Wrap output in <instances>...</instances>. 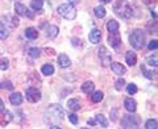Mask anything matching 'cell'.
Instances as JSON below:
<instances>
[{"mask_svg":"<svg viewBox=\"0 0 158 129\" xmlns=\"http://www.w3.org/2000/svg\"><path fill=\"white\" fill-rule=\"evenodd\" d=\"M45 119L48 123H61L63 120V110L59 104H52L48 108V111L45 113Z\"/></svg>","mask_w":158,"mask_h":129,"instance_id":"6da1fadb","label":"cell"},{"mask_svg":"<svg viewBox=\"0 0 158 129\" xmlns=\"http://www.w3.org/2000/svg\"><path fill=\"white\" fill-rule=\"evenodd\" d=\"M113 12L121 19H131L133 15V9L127 0H118L113 4Z\"/></svg>","mask_w":158,"mask_h":129,"instance_id":"7a4b0ae2","label":"cell"},{"mask_svg":"<svg viewBox=\"0 0 158 129\" xmlns=\"http://www.w3.org/2000/svg\"><path fill=\"white\" fill-rule=\"evenodd\" d=\"M129 42L136 50H140V49L144 48V45H145V33H144V31H141V29H135L129 36Z\"/></svg>","mask_w":158,"mask_h":129,"instance_id":"3957f363","label":"cell"},{"mask_svg":"<svg viewBox=\"0 0 158 129\" xmlns=\"http://www.w3.org/2000/svg\"><path fill=\"white\" fill-rule=\"evenodd\" d=\"M58 13L66 20H74L77 17V9L74 7V4H70V3L61 4L58 7Z\"/></svg>","mask_w":158,"mask_h":129,"instance_id":"277c9868","label":"cell"},{"mask_svg":"<svg viewBox=\"0 0 158 129\" xmlns=\"http://www.w3.org/2000/svg\"><path fill=\"white\" fill-rule=\"evenodd\" d=\"M121 125L124 129H138L140 117L135 115H124L121 119Z\"/></svg>","mask_w":158,"mask_h":129,"instance_id":"5b68a950","label":"cell"},{"mask_svg":"<svg viewBox=\"0 0 158 129\" xmlns=\"http://www.w3.org/2000/svg\"><path fill=\"white\" fill-rule=\"evenodd\" d=\"M25 95H27V100L31 102V103H37V102L41 100V92H40L37 88H34V87L27 88Z\"/></svg>","mask_w":158,"mask_h":129,"instance_id":"8992f818","label":"cell"},{"mask_svg":"<svg viewBox=\"0 0 158 129\" xmlns=\"http://www.w3.org/2000/svg\"><path fill=\"white\" fill-rule=\"evenodd\" d=\"M15 11H16V13L19 15V16H24V17H28V19H33L34 17V15L21 3L15 4Z\"/></svg>","mask_w":158,"mask_h":129,"instance_id":"52a82bcc","label":"cell"},{"mask_svg":"<svg viewBox=\"0 0 158 129\" xmlns=\"http://www.w3.org/2000/svg\"><path fill=\"white\" fill-rule=\"evenodd\" d=\"M99 57H100V61L104 66H108V64L111 63L112 56H111V53L108 52V49L106 46H100V49H99Z\"/></svg>","mask_w":158,"mask_h":129,"instance_id":"ba28073f","label":"cell"},{"mask_svg":"<svg viewBox=\"0 0 158 129\" xmlns=\"http://www.w3.org/2000/svg\"><path fill=\"white\" fill-rule=\"evenodd\" d=\"M108 42L111 44L112 48L118 49V46L121 45V37H120V34H118L117 32L110 33V36H108Z\"/></svg>","mask_w":158,"mask_h":129,"instance_id":"9c48e42d","label":"cell"},{"mask_svg":"<svg viewBox=\"0 0 158 129\" xmlns=\"http://www.w3.org/2000/svg\"><path fill=\"white\" fill-rule=\"evenodd\" d=\"M87 124H88V125H95V124H99V125H102L103 128H107V127H108L107 119L103 116V115H98V116H95L94 119H91V120H88Z\"/></svg>","mask_w":158,"mask_h":129,"instance_id":"30bf717a","label":"cell"},{"mask_svg":"<svg viewBox=\"0 0 158 129\" xmlns=\"http://www.w3.org/2000/svg\"><path fill=\"white\" fill-rule=\"evenodd\" d=\"M12 119H13L12 113L9 111H6V110L0 111V125H2V127L8 125V124L12 121Z\"/></svg>","mask_w":158,"mask_h":129,"instance_id":"8fae6325","label":"cell"},{"mask_svg":"<svg viewBox=\"0 0 158 129\" xmlns=\"http://www.w3.org/2000/svg\"><path fill=\"white\" fill-rule=\"evenodd\" d=\"M88 38H90V41L92 44H99L102 40V32L99 31V29H92V31L90 32V36H88Z\"/></svg>","mask_w":158,"mask_h":129,"instance_id":"7c38bea8","label":"cell"},{"mask_svg":"<svg viewBox=\"0 0 158 129\" xmlns=\"http://www.w3.org/2000/svg\"><path fill=\"white\" fill-rule=\"evenodd\" d=\"M110 64H111L112 71L115 74H117V75H123V74H125V71H127V69L118 62H111Z\"/></svg>","mask_w":158,"mask_h":129,"instance_id":"4fadbf2b","label":"cell"},{"mask_svg":"<svg viewBox=\"0 0 158 129\" xmlns=\"http://www.w3.org/2000/svg\"><path fill=\"white\" fill-rule=\"evenodd\" d=\"M124 107L127 108L128 112H136V108H137V103L136 100H133L132 98H127L125 102H124Z\"/></svg>","mask_w":158,"mask_h":129,"instance_id":"5bb4252c","label":"cell"},{"mask_svg":"<svg viewBox=\"0 0 158 129\" xmlns=\"http://www.w3.org/2000/svg\"><path fill=\"white\" fill-rule=\"evenodd\" d=\"M9 102H11L12 106H20L23 103V95L20 92H13L9 96Z\"/></svg>","mask_w":158,"mask_h":129,"instance_id":"9a60e30c","label":"cell"},{"mask_svg":"<svg viewBox=\"0 0 158 129\" xmlns=\"http://www.w3.org/2000/svg\"><path fill=\"white\" fill-rule=\"evenodd\" d=\"M58 64L62 69H66V67H69L71 64V61L69 59V57L66 56V54H59L58 56Z\"/></svg>","mask_w":158,"mask_h":129,"instance_id":"2e32d148","label":"cell"},{"mask_svg":"<svg viewBox=\"0 0 158 129\" xmlns=\"http://www.w3.org/2000/svg\"><path fill=\"white\" fill-rule=\"evenodd\" d=\"M125 61H127V63L129 64V66H135L136 62H137V56H136V53L132 52V50H129V52L125 54Z\"/></svg>","mask_w":158,"mask_h":129,"instance_id":"e0dca14e","label":"cell"},{"mask_svg":"<svg viewBox=\"0 0 158 129\" xmlns=\"http://www.w3.org/2000/svg\"><path fill=\"white\" fill-rule=\"evenodd\" d=\"M67 107H69V110L75 112V111L81 110V103H79L78 99H70V100L67 102Z\"/></svg>","mask_w":158,"mask_h":129,"instance_id":"ac0fdd59","label":"cell"},{"mask_svg":"<svg viewBox=\"0 0 158 129\" xmlns=\"http://www.w3.org/2000/svg\"><path fill=\"white\" fill-rule=\"evenodd\" d=\"M58 33H59V29L56 25H49L48 29H46V36L49 38H56Z\"/></svg>","mask_w":158,"mask_h":129,"instance_id":"d6986e66","label":"cell"},{"mask_svg":"<svg viewBox=\"0 0 158 129\" xmlns=\"http://www.w3.org/2000/svg\"><path fill=\"white\" fill-rule=\"evenodd\" d=\"M118 28H120V25H118V23L116 21V20H110V21L107 23V29H108L110 33L118 32Z\"/></svg>","mask_w":158,"mask_h":129,"instance_id":"ffe728a7","label":"cell"},{"mask_svg":"<svg viewBox=\"0 0 158 129\" xmlns=\"http://www.w3.org/2000/svg\"><path fill=\"white\" fill-rule=\"evenodd\" d=\"M25 37L29 40H36L38 37V32L34 28H27L25 29Z\"/></svg>","mask_w":158,"mask_h":129,"instance_id":"44dd1931","label":"cell"},{"mask_svg":"<svg viewBox=\"0 0 158 129\" xmlns=\"http://www.w3.org/2000/svg\"><path fill=\"white\" fill-rule=\"evenodd\" d=\"M41 73L44 74V75H53V74H54V67H53V64H50V63L44 64L42 69H41Z\"/></svg>","mask_w":158,"mask_h":129,"instance_id":"7402d4cb","label":"cell"},{"mask_svg":"<svg viewBox=\"0 0 158 129\" xmlns=\"http://www.w3.org/2000/svg\"><path fill=\"white\" fill-rule=\"evenodd\" d=\"M94 87H95V84H94L92 82H85L83 83V86H82V91L85 92V94H90L94 91Z\"/></svg>","mask_w":158,"mask_h":129,"instance_id":"603a6c76","label":"cell"},{"mask_svg":"<svg viewBox=\"0 0 158 129\" xmlns=\"http://www.w3.org/2000/svg\"><path fill=\"white\" fill-rule=\"evenodd\" d=\"M31 7L34 9V11H42V7H44V0H32Z\"/></svg>","mask_w":158,"mask_h":129,"instance_id":"cb8c5ba5","label":"cell"},{"mask_svg":"<svg viewBox=\"0 0 158 129\" xmlns=\"http://www.w3.org/2000/svg\"><path fill=\"white\" fill-rule=\"evenodd\" d=\"M94 12H95V16L99 17V19H103L106 16V13H107L104 7H102V6H98L95 9H94Z\"/></svg>","mask_w":158,"mask_h":129,"instance_id":"d4e9b609","label":"cell"},{"mask_svg":"<svg viewBox=\"0 0 158 129\" xmlns=\"http://www.w3.org/2000/svg\"><path fill=\"white\" fill-rule=\"evenodd\" d=\"M103 98H104V94H103L102 91H95V92L92 94V96H91V99H92V102H94V103L102 102V100H103Z\"/></svg>","mask_w":158,"mask_h":129,"instance_id":"484cf974","label":"cell"},{"mask_svg":"<svg viewBox=\"0 0 158 129\" xmlns=\"http://www.w3.org/2000/svg\"><path fill=\"white\" fill-rule=\"evenodd\" d=\"M8 37V28L0 21V40H6Z\"/></svg>","mask_w":158,"mask_h":129,"instance_id":"4316f807","label":"cell"},{"mask_svg":"<svg viewBox=\"0 0 158 129\" xmlns=\"http://www.w3.org/2000/svg\"><path fill=\"white\" fill-rule=\"evenodd\" d=\"M141 71H142V74L145 75V78H148V79H153V78H154V75H156V73L148 70L145 64H142V66H141Z\"/></svg>","mask_w":158,"mask_h":129,"instance_id":"83f0119b","label":"cell"},{"mask_svg":"<svg viewBox=\"0 0 158 129\" xmlns=\"http://www.w3.org/2000/svg\"><path fill=\"white\" fill-rule=\"evenodd\" d=\"M28 54L31 56L32 58H38L40 56H41V50H40L38 48H31L28 50Z\"/></svg>","mask_w":158,"mask_h":129,"instance_id":"f1b7e54d","label":"cell"},{"mask_svg":"<svg viewBox=\"0 0 158 129\" xmlns=\"http://www.w3.org/2000/svg\"><path fill=\"white\" fill-rule=\"evenodd\" d=\"M146 62H148V64H149V66H152V67H157V56H150V57H148L146 58Z\"/></svg>","mask_w":158,"mask_h":129,"instance_id":"f546056e","label":"cell"},{"mask_svg":"<svg viewBox=\"0 0 158 129\" xmlns=\"http://www.w3.org/2000/svg\"><path fill=\"white\" fill-rule=\"evenodd\" d=\"M145 128L146 129H157V120L156 119H150V120H148L146 124H145Z\"/></svg>","mask_w":158,"mask_h":129,"instance_id":"4dcf8cb0","label":"cell"},{"mask_svg":"<svg viewBox=\"0 0 158 129\" xmlns=\"http://www.w3.org/2000/svg\"><path fill=\"white\" fill-rule=\"evenodd\" d=\"M9 67V61L7 58H0V70L6 71L7 69Z\"/></svg>","mask_w":158,"mask_h":129,"instance_id":"1f68e13d","label":"cell"},{"mask_svg":"<svg viewBox=\"0 0 158 129\" xmlns=\"http://www.w3.org/2000/svg\"><path fill=\"white\" fill-rule=\"evenodd\" d=\"M124 86H125V81L123 78H120V79H117L116 81V83H115V88L117 91H121L123 88H124Z\"/></svg>","mask_w":158,"mask_h":129,"instance_id":"d6a6232c","label":"cell"},{"mask_svg":"<svg viewBox=\"0 0 158 129\" xmlns=\"http://www.w3.org/2000/svg\"><path fill=\"white\" fill-rule=\"evenodd\" d=\"M127 92L129 94V95H135V94L137 92V86L135 83H131L127 86Z\"/></svg>","mask_w":158,"mask_h":129,"instance_id":"836d02e7","label":"cell"},{"mask_svg":"<svg viewBox=\"0 0 158 129\" xmlns=\"http://www.w3.org/2000/svg\"><path fill=\"white\" fill-rule=\"evenodd\" d=\"M0 87H3V88H7V90H12V88H13V86H12V83L11 82H6V81H4L2 84H0Z\"/></svg>","mask_w":158,"mask_h":129,"instance_id":"e575fe53","label":"cell"},{"mask_svg":"<svg viewBox=\"0 0 158 129\" xmlns=\"http://www.w3.org/2000/svg\"><path fill=\"white\" fill-rule=\"evenodd\" d=\"M69 120L71 121V124H78V116L75 115V113H71V115H69Z\"/></svg>","mask_w":158,"mask_h":129,"instance_id":"d590c367","label":"cell"},{"mask_svg":"<svg viewBox=\"0 0 158 129\" xmlns=\"http://www.w3.org/2000/svg\"><path fill=\"white\" fill-rule=\"evenodd\" d=\"M149 50H157V40H153V41L149 42Z\"/></svg>","mask_w":158,"mask_h":129,"instance_id":"8d00e7d4","label":"cell"},{"mask_svg":"<svg viewBox=\"0 0 158 129\" xmlns=\"http://www.w3.org/2000/svg\"><path fill=\"white\" fill-rule=\"evenodd\" d=\"M81 40H77V38H73V45L74 46H81Z\"/></svg>","mask_w":158,"mask_h":129,"instance_id":"74e56055","label":"cell"},{"mask_svg":"<svg viewBox=\"0 0 158 129\" xmlns=\"http://www.w3.org/2000/svg\"><path fill=\"white\" fill-rule=\"evenodd\" d=\"M116 113H117V110L112 111V120H116Z\"/></svg>","mask_w":158,"mask_h":129,"instance_id":"f35d334b","label":"cell"},{"mask_svg":"<svg viewBox=\"0 0 158 129\" xmlns=\"http://www.w3.org/2000/svg\"><path fill=\"white\" fill-rule=\"evenodd\" d=\"M3 110H4V103L2 99H0V111H3Z\"/></svg>","mask_w":158,"mask_h":129,"instance_id":"ab89813d","label":"cell"},{"mask_svg":"<svg viewBox=\"0 0 158 129\" xmlns=\"http://www.w3.org/2000/svg\"><path fill=\"white\" fill-rule=\"evenodd\" d=\"M69 3H70V4H78L79 0H69Z\"/></svg>","mask_w":158,"mask_h":129,"instance_id":"60d3db41","label":"cell"},{"mask_svg":"<svg viewBox=\"0 0 158 129\" xmlns=\"http://www.w3.org/2000/svg\"><path fill=\"white\" fill-rule=\"evenodd\" d=\"M102 3H104V4H107V3H111V0H100Z\"/></svg>","mask_w":158,"mask_h":129,"instance_id":"b9f144b4","label":"cell"},{"mask_svg":"<svg viewBox=\"0 0 158 129\" xmlns=\"http://www.w3.org/2000/svg\"><path fill=\"white\" fill-rule=\"evenodd\" d=\"M152 16H153V17H154V19H156V17H157V15H156V12H153V11H152Z\"/></svg>","mask_w":158,"mask_h":129,"instance_id":"7bdbcfd3","label":"cell"},{"mask_svg":"<svg viewBox=\"0 0 158 129\" xmlns=\"http://www.w3.org/2000/svg\"><path fill=\"white\" fill-rule=\"evenodd\" d=\"M50 129H61V128H58V127H57V125H53V127H52V128H50Z\"/></svg>","mask_w":158,"mask_h":129,"instance_id":"ee69618b","label":"cell"},{"mask_svg":"<svg viewBox=\"0 0 158 129\" xmlns=\"http://www.w3.org/2000/svg\"><path fill=\"white\" fill-rule=\"evenodd\" d=\"M82 129H88V128H82Z\"/></svg>","mask_w":158,"mask_h":129,"instance_id":"f6af8a7d","label":"cell"}]
</instances>
